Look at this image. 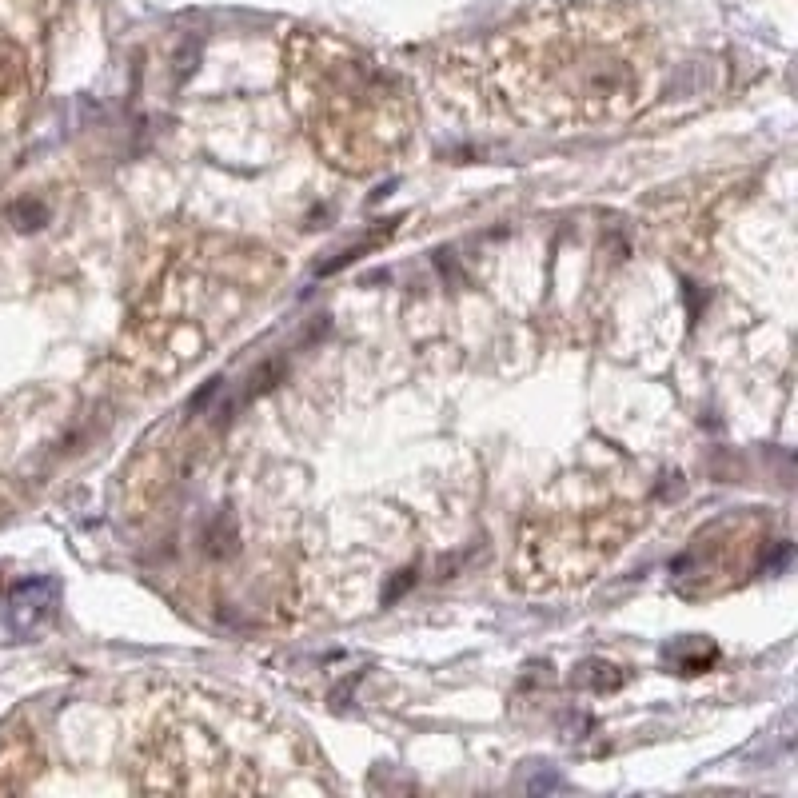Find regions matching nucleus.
<instances>
[{
	"mask_svg": "<svg viewBox=\"0 0 798 798\" xmlns=\"http://www.w3.org/2000/svg\"><path fill=\"white\" fill-rule=\"evenodd\" d=\"M459 72L487 112L539 132L623 124L659 88V40L619 4H563L479 44Z\"/></svg>",
	"mask_w": 798,
	"mask_h": 798,
	"instance_id": "obj_1",
	"label": "nucleus"
},
{
	"mask_svg": "<svg viewBox=\"0 0 798 798\" xmlns=\"http://www.w3.org/2000/svg\"><path fill=\"white\" fill-rule=\"evenodd\" d=\"M284 88L316 152L348 176L388 168L411 144L419 112L403 76L328 32L284 40Z\"/></svg>",
	"mask_w": 798,
	"mask_h": 798,
	"instance_id": "obj_2",
	"label": "nucleus"
},
{
	"mask_svg": "<svg viewBox=\"0 0 798 798\" xmlns=\"http://www.w3.org/2000/svg\"><path fill=\"white\" fill-rule=\"evenodd\" d=\"M272 276L276 264L260 248L212 240L172 256L136 308L120 360H128L132 376L144 384L184 372L256 296H264Z\"/></svg>",
	"mask_w": 798,
	"mask_h": 798,
	"instance_id": "obj_3",
	"label": "nucleus"
},
{
	"mask_svg": "<svg viewBox=\"0 0 798 798\" xmlns=\"http://www.w3.org/2000/svg\"><path fill=\"white\" fill-rule=\"evenodd\" d=\"M643 503L611 491L599 475L551 487L519 527V575L527 587H575L595 579L639 531Z\"/></svg>",
	"mask_w": 798,
	"mask_h": 798,
	"instance_id": "obj_4",
	"label": "nucleus"
},
{
	"mask_svg": "<svg viewBox=\"0 0 798 798\" xmlns=\"http://www.w3.org/2000/svg\"><path fill=\"white\" fill-rule=\"evenodd\" d=\"M128 767L140 791H264L260 763L240 751L224 703L204 711L192 695L156 703L132 739Z\"/></svg>",
	"mask_w": 798,
	"mask_h": 798,
	"instance_id": "obj_5",
	"label": "nucleus"
},
{
	"mask_svg": "<svg viewBox=\"0 0 798 798\" xmlns=\"http://www.w3.org/2000/svg\"><path fill=\"white\" fill-rule=\"evenodd\" d=\"M771 547V527L759 515H723L695 535V543L671 567L683 595H723L743 583Z\"/></svg>",
	"mask_w": 798,
	"mask_h": 798,
	"instance_id": "obj_6",
	"label": "nucleus"
},
{
	"mask_svg": "<svg viewBox=\"0 0 798 798\" xmlns=\"http://www.w3.org/2000/svg\"><path fill=\"white\" fill-rule=\"evenodd\" d=\"M52 595H56L52 583H24V587H16L12 599H8L12 627L16 631H36L52 615Z\"/></svg>",
	"mask_w": 798,
	"mask_h": 798,
	"instance_id": "obj_7",
	"label": "nucleus"
}]
</instances>
